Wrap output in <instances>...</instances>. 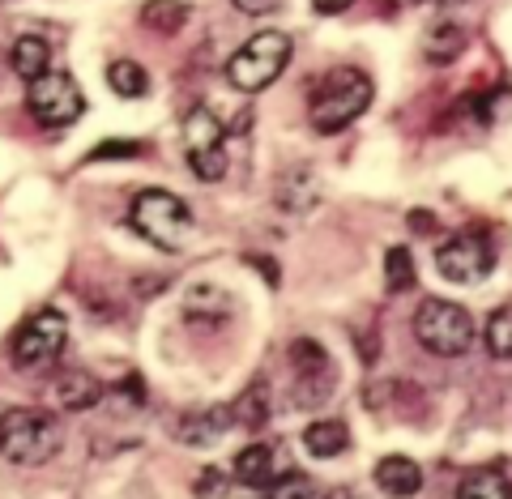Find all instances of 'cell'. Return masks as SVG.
Segmentation results:
<instances>
[{
  "label": "cell",
  "mask_w": 512,
  "mask_h": 499,
  "mask_svg": "<svg viewBox=\"0 0 512 499\" xmlns=\"http://www.w3.org/2000/svg\"><path fill=\"white\" fill-rule=\"evenodd\" d=\"M372 107V77L359 69H333L312 94V128L316 133H342Z\"/></svg>",
  "instance_id": "cell-1"
},
{
  "label": "cell",
  "mask_w": 512,
  "mask_h": 499,
  "mask_svg": "<svg viewBox=\"0 0 512 499\" xmlns=\"http://www.w3.org/2000/svg\"><path fill=\"white\" fill-rule=\"evenodd\" d=\"M128 222H133V231L141 239H150V244L163 248V252H180L192 235L188 205L175 197V192H163V188L141 192L133 201V209H128Z\"/></svg>",
  "instance_id": "cell-2"
},
{
  "label": "cell",
  "mask_w": 512,
  "mask_h": 499,
  "mask_svg": "<svg viewBox=\"0 0 512 499\" xmlns=\"http://www.w3.org/2000/svg\"><path fill=\"white\" fill-rule=\"evenodd\" d=\"M60 448V423L47 410H9L0 418V457L13 465H43Z\"/></svg>",
  "instance_id": "cell-3"
},
{
  "label": "cell",
  "mask_w": 512,
  "mask_h": 499,
  "mask_svg": "<svg viewBox=\"0 0 512 499\" xmlns=\"http://www.w3.org/2000/svg\"><path fill=\"white\" fill-rule=\"evenodd\" d=\"M286 64H291V39L282 30H261V35H252L227 60V82L244 94H256V90L274 86Z\"/></svg>",
  "instance_id": "cell-4"
},
{
  "label": "cell",
  "mask_w": 512,
  "mask_h": 499,
  "mask_svg": "<svg viewBox=\"0 0 512 499\" xmlns=\"http://www.w3.org/2000/svg\"><path fill=\"white\" fill-rule=\"evenodd\" d=\"M414 337L431 354H440V359H457V354H466L474 346V320L461 303L423 299L419 312H414Z\"/></svg>",
  "instance_id": "cell-5"
},
{
  "label": "cell",
  "mask_w": 512,
  "mask_h": 499,
  "mask_svg": "<svg viewBox=\"0 0 512 499\" xmlns=\"http://www.w3.org/2000/svg\"><path fill=\"white\" fill-rule=\"evenodd\" d=\"M184 150L188 167L201 180H222L227 175V124L210 107H192L184 116Z\"/></svg>",
  "instance_id": "cell-6"
},
{
  "label": "cell",
  "mask_w": 512,
  "mask_h": 499,
  "mask_svg": "<svg viewBox=\"0 0 512 499\" xmlns=\"http://www.w3.org/2000/svg\"><path fill=\"white\" fill-rule=\"evenodd\" d=\"M26 107H30V116H35L39 124L64 128V124H73V120L86 111V99H82V90H77V82H73L69 73L47 69V73H39V77H30Z\"/></svg>",
  "instance_id": "cell-7"
},
{
  "label": "cell",
  "mask_w": 512,
  "mask_h": 499,
  "mask_svg": "<svg viewBox=\"0 0 512 499\" xmlns=\"http://www.w3.org/2000/svg\"><path fill=\"white\" fill-rule=\"evenodd\" d=\"M64 342H69V325H64L60 312H35L26 320V325L18 329V337H13V363L18 367H43L60 359Z\"/></svg>",
  "instance_id": "cell-8"
},
{
  "label": "cell",
  "mask_w": 512,
  "mask_h": 499,
  "mask_svg": "<svg viewBox=\"0 0 512 499\" xmlns=\"http://www.w3.org/2000/svg\"><path fill=\"white\" fill-rule=\"evenodd\" d=\"M436 269L444 273L448 282H461V286H474L483 282L487 273L495 269V252L487 244V235L466 231V235H453L448 244L436 252Z\"/></svg>",
  "instance_id": "cell-9"
},
{
  "label": "cell",
  "mask_w": 512,
  "mask_h": 499,
  "mask_svg": "<svg viewBox=\"0 0 512 499\" xmlns=\"http://www.w3.org/2000/svg\"><path fill=\"white\" fill-rule=\"evenodd\" d=\"M291 372H295V406H316L333 389V363L316 342L291 346Z\"/></svg>",
  "instance_id": "cell-10"
},
{
  "label": "cell",
  "mask_w": 512,
  "mask_h": 499,
  "mask_svg": "<svg viewBox=\"0 0 512 499\" xmlns=\"http://www.w3.org/2000/svg\"><path fill=\"white\" fill-rule=\"evenodd\" d=\"M291 465H278V453H274V444H248L244 453L235 457V478L244 482V487H269L278 474H286Z\"/></svg>",
  "instance_id": "cell-11"
},
{
  "label": "cell",
  "mask_w": 512,
  "mask_h": 499,
  "mask_svg": "<svg viewBox=\"0 0 512 499\" xmlns=\"http://www.w3.org/2000/svg\"><path fill=\"white\" fill-rule=\"evenodd\" d=\"M99 397H103V384L94 380L90 372H64L56 380V406L60 410H94L99 406Z\"/></svg>",
  "instance_id": "cell-12"
},
{
  "label": "cell",
  "mask_w": 512,
  "mask_h": 499,
  "mask_svg": "<svg viewBox=\"0 0 512 499\" xmlns=\"http://www.w3.org/2000/svg\"><path fill=\"white\" fill-rule=\"evenodd\" d=\"M376 487L380 491H389V495H414L423 487V470L414 465L410 457H380V465H376Z\"/></svg>",
  "instance_id": "cell-13"
},
{
  "label": "cell",
  "mask_w": 512,
  "mask_h": 499,
  "mask_svg": "<svg viewBox=\"0 0 512 499\" xmlns=\"http://www.w3.org/2000/svg\"><path fill=\"white\" fill-rule=\"evenodd\" d=\"M303 448H308L312 457H342L350 448V431L338 423V418H316L303 431Z\"/></svg>",
  "instance_id": "cell-14"
},
{
  "label": "cell",
  "mask_w": 512,
  "mask_h": 499,
  "mask_svg": "<svg viewBox=\"0 0 512 499\" xmlns=\"http://www.w3.org/2000/svg\"><path fill=\"white\" fill-rule=\"evenodd\" d=\"M231 427H235V414L231 410H201V414H188L184 418L180 436L188 444H218V440L231 436Z\"/></svg>",
  "instance_id": "cell-15"
},
{
  "label": "cell",
  "mask_w": 512,
  "mask_h": 499,
  "mask_svg": "<svg viewBox=\"0 0 512 499\" xmlns=\"http://www.w3.org/2000/svg\"><path fill=\"white\" fill-rule=\"evenodd\" d=\"M9 64H13V73L26 77V82H30V77H39V73L52 69V47H47L43 39H35V35H26V39L13 43Z\"/></svg>",
  "instance_id": "cell-16"
},
{
  "label": "cell",
  "mask_w": 512,
  "mask_h": 499,
  "mask_svg": "<svg viewBox=\"0 0 512 499\" xmlns=\"http://www.w3.org/2000/svg\"><path fill=\"white\" fill-rule=\"evenodd\" d=\"M192 18V9L184 0H150L146 9H141V22L158 35H175V30H184V22Z\"/></svg>",
  "instance_id": "cell-17"
},
{
  "label": "cell",
  "mask_w": 512,
  "mask_h": 499,
  "mask_svg": "<svg viewBox=\"0 0 512 499\" xmlns=\"http://www.w3.org/2000/svg\"><path fill=\"white\" fill-rule=\"evenodd\" d=\"M461 47H466V30L457 22H436L427 30V56L436 64H448L453 56H461Z\"/></svg>",
  "instance_id": "cell-18"
},
{
  "label": "cell",
  "mask_w": 512,
  "mask_h": 499,
  "mask_svg": "<svg viewBox=\"0 0 512 499\" xmlns=\"http://www.w3.org/2000/svg\"><path fill=\"white\" fill-rule=\"evenodd\" d=\"M278 205L282 209H295V214L312 209L316 205V180H312V171H291V180L278 184Z\"/></svg>",
  "instance_id": "cell-19"
},
{
  "label": "cell",
  "mask_w": 512,
  "mask_h": 499,
  "mask_svg": "<svg viewBox=\"0 0 512 499\" xmlns=\"http://www.w3.org/2000/svg\"><path fill=\"white\" fill-rule=\"evenodd\" d=\"M461 495H487V499H508L512 482L495 470V465H483V470H470L461 478Z\"/></svg>",
  "instance_id": "cell-20"
},
{
  "label": "cell",
  "mask_w": 512,
  "mask_h": 499,
  "mask_svg": "<svg viewBox=\"0 0 512 499\" xmlns=\"http://www.w3.org/2000/svg\"><path fill=\"white\" fill-rule=\"evenodd\" d=\"M107 82H111V90L116 94H124V99H141L146 94V69L141 64H133V60H116V64H107Z\"/></svg>",
  "instance_id": "cell-21"
},
{
  "label": "cell",
  "mask_w": 512,
  "mask_h": 499,
  "mask_svg": "<svg viewBox=\"0 0 512 499\" xmlns=\"http://www.w3.org/2000/svg\"><path fill=\"white\" fill-rule=\"evenodd\" d=\"M384 282H389L393 295H402L414 286V261L406 248H389V256H384Z\"/></svg>",
  "instance_id": "cell-22"
},
{
  "label": "cell",
  "mask_w": 512,
  "mask_h": 499,
  "mask_svg": "<svg viewBox=\"0 0 512 499\" xmlns=\"http://www.w3.org/2000/svg\"><path fill=\"white\" fill-rule=\"evenodd\" d=\"M487 350L495 359H512V308L491 312L487 320Z\"/></svg>",
  "instance_id": "cell-23"
},
{
  "label": "cell",
  "mask_w": 512,
  "mask_h": 499,
  "mask_svg": "<svg viewBox=\"0 0 512 499\" xmlns=\"http://www.w3.org/2000/svg\"><path fill=\"white\" fill-rule=\"evenodd\" d=\"M231 414H235V427H261L265 423V384H252L231 406Z\"/></svg>",
  "instance_id": "cell-24"
},
{
  "label": "cell",
  "mask_w": 512,
  "mask_h": 499,
  "mask_svg": "<svg viewBox=\"0 0 512 499\" xmlns=\"http://www.w3.org/2000/svg\"><path fill=\"white\" fill-rule=\"evenodd\" d=\"M282 0H235L239 13H252V18H265V13H274Z\"/></svg>",
  "instance_id": "cell-25"
},
{
  "label": "cell",
  "mask_w": 512,
  "mask_h": 499,
  "mask_svg": "<svg viewBox=\"0 0 512 499\" xmlns=\"http://www.w3.org/2000/svg\"><path fill=\"white\" fill-rule=\"evenodd\" d=\"M312 5H316L320 13H342V9L355 5V0H312Z\"/></svg>",
  "instance_id": "cell-26"
},
{
  "label": "cell",
  "mask_w": 512,
  "mask_h": 499,
  "mask_svg": "<svg viewBox=\"0 0 512 499\" xmlns=\"http://www.w3.org/2000/svg\"><path fill=\"white\" fill-rule=\"evenodd\" d=\"M410 222H414V231H431V214H427V218H423V214H414Z\"/></svg>",
  "instance_id": "cell-27"
},
{
  "label": "cell",
  "mask_w": 512,
  "mask_h": 499,
  "mask_svg": "<svg viewBox=\"0 0 512 499\" xmlns=\"http://www.w3.org/2000/svg\"><path fill=\"white\" fill-rule=\"evenodd\" d=\"M427 5H461V0H427Z\"/></svg>",
  "instance_id": "cell-28"
}]
</instances>
